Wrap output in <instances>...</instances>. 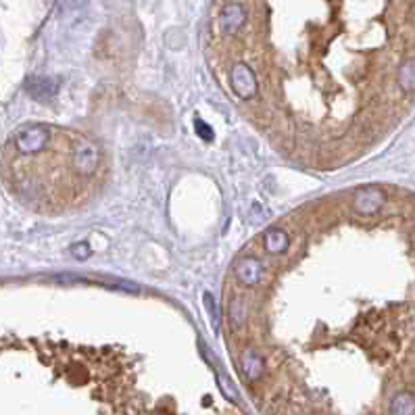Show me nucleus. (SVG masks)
Masks as SVG:
<instances>
[{"instance_id": "obj_1", "label": "nucleus", "mask_w": 415, "mask_h": 415, "mask_svg": "<svg viewBox=\"0 0 415 415\" xmlns=\"http://www.w3.org/2000/svg\"><path fill=\"white\" fill-rule=\"evenodd\" d=\"M245 19H247L245 8H242L238 2H230V4L223 6L219 23H221V30H223L226 34H236V32L242 28Z\"/></svg>"}, {"instance_id": "obj_2", "label": "nucleus", "mask_w": 415, "mask_h": 415, "mask_svg": "<svg viewBox=\"0 0 415 415\" xmlns=\"http://www.w3.org/2000/svg\"><path fill=\"white\" fill-rule=\"evenodd\" d=\"M232 82H234V90L240 98L249 100L255 94V76L250 74L249 67L245 65H236L232 71Z\"/></svg>"}, {"instance_id": "obj_3", "label": "nucleus", "mask_w": 415, "mask_h": 415, "mask_svg": "<svg viewBox=\"0 0 415 415\" xmlns=\"http://www.w3.org/2000/svg\"><path fill=\"white\" fill-rule=\"evenodd\" d=\"M384 197L380 190L375 188H366V190H359L357 197H355V209L361 211V213H372L375 209L382 205Z\"/></svg>"}, {"instance_id": "obj_4", "label": "nucleus", "mask_w": 415, "mask_h": 415, "mask_svg": "<svg viewBox=\"0 0 415 415\" xmlns=\"http://www.w3.org/2000/svg\"><path fill=\"white\" fill-rule=\"evenodd\" d=\"M415 399L411 392H399L390 403V415H414Z\"/></svg>"}, {"instance_id": "obj_5", "label": "nucleus", "mask_w": 415, "mask_h": 415, "mask_svg": "<svg viewBox=\"0 0 415 415\" xmlns=\"http://www.w3.org/2000/svg\"><path fill=\"white\" fill-rule=\"evenodd\" d=\"M259 276H261V267H259L257 261L247 259V261H242V263L238 265V278H240L247 286L257 284V282H259Z\"/></svg>"}, {"instance_id": "obj_6", "label": "nucleus", "mask_w": 415, "mask_h": 415, "mask_svg": "<svg viewBox=\"0 0 415 415\" xmlns=\"http://www.w3.org/2000/svg\"><path fill=\"white\" fill-rule=\"evenodd\" d=\"M30 92L32 96L40 98V100H46L54 94V86H52V80H46V78H36L30 82Z\"/></svg>"}, {"instance_id": "obj_7", "label": "nucleus", "mask_w": 415, "mask_h": 415, "mask_svg": "<svg viewBox=\"0 0 415 415\" xmlns=\"http://www.w3.org/2000/svg\"><path fill=\"white\" fill-rule=\"evenodd\" d=\"M242 370H245V374H247L249 380H257L259 375L263 374V361L259 359V355L247 353L242 357Z\"/></svg>"}, {"instance_id": "obj_8", "label": "nucleus", "mask_w": 415, "mask_h": 415, "mask_svg": "<svg viewBox=\"0 0 415 415\" xmlns=\"http://www.w3.org/2000/svg\"><path fill=\"white\" fill-rule=\"evenodd\" d=\"M286 247H288V238L282 232H271L267 236V249L271 252H282V250H286Z\"/></svg>"}, {"instance_id": "obj_9", "label": "nucleus", "mask_w": 415, "mask_h": 415, "mask_svg": "<svg viewBox=\"0 0 415 415\" xmlns=\"http://www.w3.org/2000/svg\"><path fill=\"white\" fill-rule=\"evenodd\" d=\"M230 313H232V324H242V320H245V307H242L240 300H234L232 303Z\"/></svg>"}]
</instances>
